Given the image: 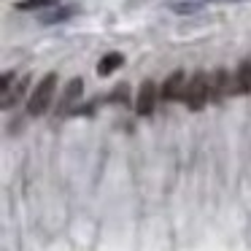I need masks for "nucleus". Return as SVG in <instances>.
<instances>
[{
	"mask_svg": "<svg viewBox=\"0 0 251 251\" xmlns=\"http://www.w3.org/2000/svg\"><path fill=\"white\" fill-rule=\"evenodd\" d=\"M54 92H57V73H46V76L35 84L33 92H30L27 114L30 116H44L46 111H49L51 100H54Z\"/></svg>",
	"mask_w": 251,
	"mask_h": 251,
	"instance_id": "1",
	"label": "nucleus"
},
{
	"mask_svg": "<svg viewBox=\"0 0 251 251\" xmlns=\"http://www.w3.org/2000/svg\"><path fill=\"white\" fill-rule=\"evenodd\" d=\"M211 100V76L205 73H195L186 84V92H184V103L189 105L192 111H200L202 105Z\"/></svg>",
	"mask_w": 251,
	"mask_h": 251,
	"instance_id": "2",
	"label": "nucleus"
},
{
	"mask_svg": "<svg viewBox=\"0 0 251 251\" xmlns=\"http://www.w3.org/2000/svg\"><path fill=\"white\" fill-rule=\"evenodd\" d=\"M184 92H186V76L184 71H173L165 84L159 87V100L165 103H176V100H184Z\"/></svg>",
	"mask_w": 251,
	"mask_h": 251,
	"instance_id": "3",
	"label": "nucleus"
},
{
	"mask_svg": "<svg viewBox=\"0 0 251 251\" xmlns=\"http://www.w3.org/2000/svg\"><path fill=\"white\" fill-rule=\"evenodd\" d=\"M81 92H84V81H81V78H71V81H68V87L62 89V98L57 100V116L73 114L76 103L81 100Z\"/></svg>",
	"mask_w": 251,
	"mask_h": 251,
	"instance_id": "4",
	"label": "nucleus"
},
{
	"mask_svg": "<svg viewBox=\"0 0 251 251\" xmlns=\"http://www.w3.org/2000/svg\"><path fill=\"white\" fill-rule=\"evenodd\" d=\"M154 105H157V84H154V81H143L141 89H138V98H135L138 116H151L154 114Z\"/></svg>",
	"mask_w": 251,
	"mask_h": 251,
	"instance_id": "5",
	"label": "nucleus"
},
{
	"mask_svg": "<svg viewBox=\"0 0 251 251\" xmlns=\"http://www.w3.org/2000/svg\"><path fill=\"white\" fill-rule=\"evenodd\" d=\"M232 89H235V81L229 78V73L224 71V68L213 71V76H211V103H222Z\"/></svg>",
	"mask_w": 251,
	"mask_h": 251,
	"instance_id": "6",
	"label": "nucleus"
},
{
	"mask_svg": "<svg viewBox=\"0 0 251 251\" xmlns=\"http://www.w3.org/2000/svg\"><path fill=\"white\" fill-rule=\"evenodd\" d=\"M235 92L238 95H251V60H243L235 73Z\"/></svg>",
	"mask_w": 251,
	"mask_h": 251,
	"instance_id": "7",
	"label": "nucleus"
},
{
	"mask_svg": "<svg viewBox=\"0 0 251 251\" xmlns=\"http://www.w3.org/2000/svg\"><path fill=\"white\" fill-rule=\"evenodd\" d=\"M122 65H125V57H122L119 51H108V54L100 57V62H98V76H111V73L119 71Z\"/></svg>",
	"mask_w": 251,
	"mask_h": 251,
	"instance_id": "8",
	"label": "nucleus"
},
{
	"mask_svg": "<svg viewBox=\"0 0 251 251\" xmlns=\"http://www.w3.org/2000/svg\"><path fill=\"white\" fill-rule=\"evenodd\" d=\"M73 11H76L73 6H54L49 14H41L38 19H41L44 25H57V22H65V19H71Z\"/></svg>",
	"mask_w": 251,
	"mask_h": 251,
	"instance_id": "9",
	"label": "nucleus"
},
{
	"mask_svg": "<svg viewBox=\"0 0 251 251\" xmlns=\"http://www.w3.org/2000/svg\"><path fill=\"white\" fill-rule=\"evenodd\" d=\"M60 6L57 0H19L17 8L19 11H44V8H54Z\"/></svg>",
	"mask_w": 251,
	"mask_h": 251,
	"instance_id": "10",
	"label": "nucleus"
},
{
	"mask_svg": "<svg viewBox=\"0 0 251 251\" xmlns=\"http://www.w3.org/2000/svg\"><path fill=\"white\" fill-rule=\"evenodd\" d=\"M27 84H30V76H25L17 89H11V92L3 95V108H11V103H19V98H22V92L27 89Z\"/></svg>",
	"mask_w": 251,
	"mask_h": 251,
	"instance_id": "11",
	"label": "nucleus"
},
{
	"mask_svg": "<svg viewBox=\"0 0 251 251\" xmlns=\"http://www.w3.org/2000/svg\"><path fill=\"white\" fill-rule=\"evenodd\" d=\"M200 6H205L202 0H176V3H170V8L178 11V14H192V11H197Z\"/></svg>",
	"mask_w": 251,
	"mask_h": 251,
	"instance_id": "12",
	"label": "nucleus"
},
{
	"mask_svg": "<svg viewBox=\"0 0 251 251\" xmlns=\"http://www.w3.org/2000/svg\"><path fill=\"white\" fill-rule=\"evenodd\" d=\"M111 103H122V105H125V103H130V87H127V84H119V87H116L114 89V92H111Z\"/></svg>",
	"mask_w": 251,
	"mask_h": 251,
	"instance_id": "13",
	"label": "nucleus"
},
{
	"mask_svg": "<svg viewBox=\"0 0 251 251\" xmlns=\"http://www.w3.org/2000/svg\"><path fill=\"white\" fill-rule=\"evenodd\" d=\"M11 81H14V73H11V71H6V73H3V95L11 92Z\"/></svg>",
	"mask_w": 251,
	"mask_h": 251,
	"instance_id": "14",
	"label": "nucleus"
}]
</instances>
